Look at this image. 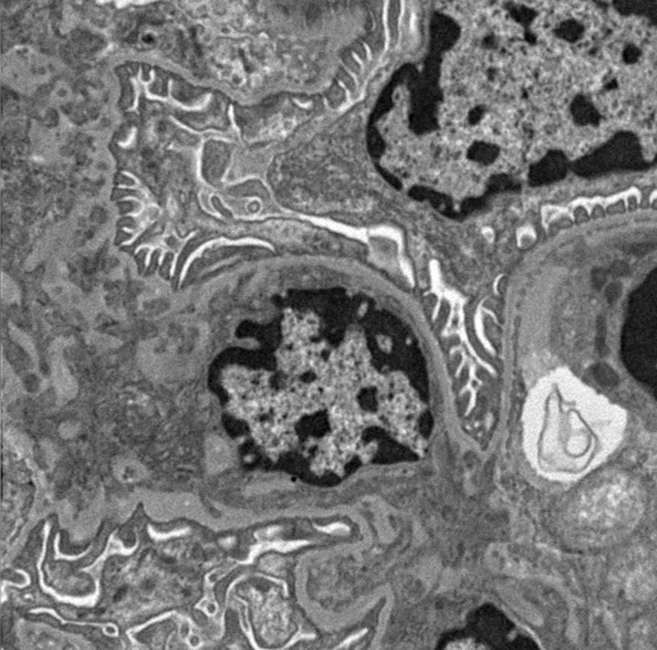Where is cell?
Returning <instances> with one entry per match:
<instances>
[{
    "instance_id": "6da1fadb",
    "label": "cell",
    "mask_w": 657,
    "mask_h": 650,
    "mask_svg": "<svg viewBox=\"0 0 657 650\" xmlns=\"http://www.w3.org/2000/svg\"><path fill=\"white\" fill-rule=\"evenodd\" d=\"M620 292H621V286L619 283H611L606 289V298L610 301H614L618 299Z\"/></svg>"
},
{
    "instance_id": "7a4b0ae2",
    "label": "cell",
    "mask_w": 657,
    "mask_h": 650,
    "mask_svg": "<svg viewBox=\"0 0 657 650\" xmlns=\"http://www.w3.org/2000/svg\"><path fill=\"white\" fill-rule=\"evenodd\" d=\"M614 270L618 272L619 275H620V273H621V275H624L625 272H628V266H627L625 263L618 262L616 264H615V266H614ZM616 272H615V273H616Z\"/></svg>"
},
{
    "instance_id": "3957f363",
    "label": "cell",
    "mask_w": 657,
    "mask_h": 650,
    "mask_svg": "<svg viewBox=\"0 0 657 650\" xmlns=\"http://www.w3.org/2000/svg\"><path fill=\"white\" fill-rule=\"evenodd\" d=\"M595 281L597 282L599 286H601V285L603 283V281H605V275H603V272L595 271ZM596 282H595V283H596Z\"/></svg>"
}]
</instances>
